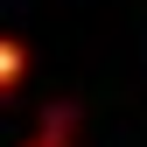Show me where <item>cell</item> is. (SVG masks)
Wrapping results in <instances>:
<instances>
[{
    "label": "cell",
    "mask_w": 147,
    "mask_h": 147,
    "mask_svg": "<svg viewBox=\"0 0 147 147\" xmlns=\"http://www.w3.org/2000/svg\"><path fill=\"white\" fill-rule=\"evenodd\" d=\"M28 70H35V56H28V42H21V35H7V28H0V105H7L14 91L28 84Z\"/></svg>",
    "instance_id": "obj_1"
},
{
    "label": "cell",
    "mask_w": 147,
    "mask_h": 147,
    "mask_svg": "<svg viewBox=\"0 0 147 147\" xmlns=\"http://www.w3.org/2000/svg\"><path fill=\"white\" fill-rule=\"evenodd\" d=\"M21 147H77V112H70V105H49Z\"/></svg>",
    "instance_id": "obj_2"
}]
</instances>
